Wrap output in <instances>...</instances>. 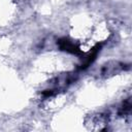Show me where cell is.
<instances>
[{
  "label": "cell",
  "instance_id": "obj_1",
  "mask_svg": "<svg viewBox=\"0 0 132 132\" xmlns=\"http://www.w3.org/2000/svg\"><path fill=\"white\" fill-rule=\"evenodd\" d=\"M58 44H59V47L62 50V51H65L67 53H70V54H74V55H79L81 54V51L80 48L72 41H70L69 39L67 38H62L58 41Z\"/></svg>",
  "mask_w": 132,
  "mask_h": 132
}]
</instances>
